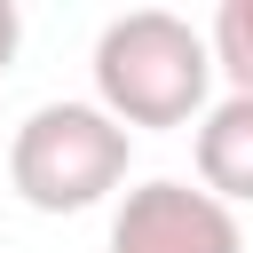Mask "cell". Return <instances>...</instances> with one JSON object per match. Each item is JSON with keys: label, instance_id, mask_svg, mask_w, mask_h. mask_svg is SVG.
Instances as JSON below:
<instances>
[{"label": "cell", "instance_id": "obj_1", "mask_svg": "<svg viewBox=\"0 0 253 253\" xmlns=\"http://www.w3.org/2000/svg\"><path fill=\"white\" fill-rule=\"evenodd\" d=\"M95 103L134 134L198 126L213 111V47L174 8H126L95 32Z\"/></svg>", "mask_w": 253, "mask_h": 253}, {"label": "cell", "instance_id": "obj_2", "mask_svg": "<svg viewBox=\"0 0 253 253\" xmlns=\"http://www.w3.org/2000/svg\"><path fill=\"white\" fill-rule=\"evenodd\" d=\"M134 134L103 103H40L8 142V190L32 213H87L126 182Z\"/></svg>", "mask_w": 253, "mask_h": 253}, {"label": "cell", "instance_id": "obj_3", "mask_svg": "<svg viewBox=\"0 0 253 253\" xmlns=\"http://www.w3.org/2000/svg\"><path fill=\"white\" fill-rule=\"evenodd\" d=\"M103 253H245V229H237V206H221L213 190L158 174L119 198Z\"/></svg>", "mask_w": 253, "mask_h": 253}, {"label": "cell", "instance_id": "obj_4", "mask_svg": "<svg viewBox=\"0 0 253 253\" xmlns=\"http://www.w3.org/2000/svg\"><path fill=\"white\" fill-rule=\"evenodd\" d=\"M198 190H213L221 206H253V95H221L198 119Z\"/></svg>", "mask_w": 253, "mask_h": 253}, {"label": "cell", "instance_id": "obj_5", "mask_svg": "<svg viewBox=\"0 0 253 253\" xmlns=\"http://www.w3.org/2000/svg\"><path fill=\"white\" fill-rule=\"evenodd\" d=\"M206 47H213V71L229 79V95H253V0H221L206 24Z\"/></svg>", "mask_w": 253, "mask_h": 253}, {"label": "cell", "instance_id": "obj_6", "mask_svg": "<svg viewBox=\"0 0 253 253\" xmlns=\"http://www.w3.org/2000/svg\"><path fill=\"white\" fill-rule=\"evenodd\" d=\"M16 47H24V16H16V0H0V71L16 63Z\"/></svg>", "mask_w": 253, "mask_h": 253}]
</instances>
